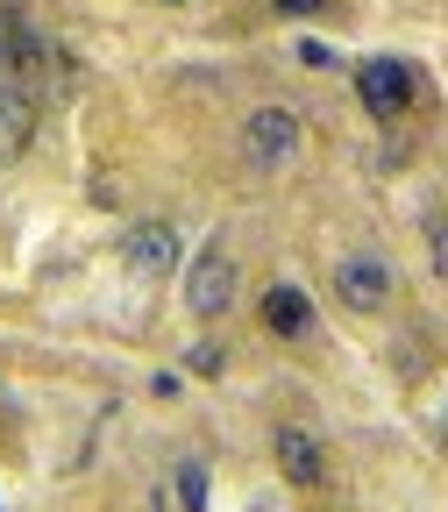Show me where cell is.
I'll list each match as a JSON object with an SVG mask.
<instances>
[{
  "label": "cell",
  "instance_id": "1",
  "mask_svg": "<svg viewBox=\"0 0 448 512\" xmlns=\"http://www.w3.org/2000/svg\"><path fill=\"white\" fill-rule=\"evenodd\" d=\"M0 72L22 79L36 100H50V86H57V50L22 8H0Z\"/></svg>",
  "mask_w": 448,
  "mask_h": 512
},
{
  "label": "cell",
  "instance_id": "2",
  "mask_svg": "<svg viewBox=\"0 0 448 512\" xmlns=\"http://www.w3.org/2000/svg\"><path fill=\"white\" fill-rule=\"evenodd\" d=\"M185 306L200 313V320H221V313L235 306V249H228V235H214V242L185 264Z\"/></svg>",
  "mask_w": 448,
  "mask_h": 512
},
{
  "label": "cell",
  "instance_id": "3",
  "mask_svg": "<svg viewBox=\"0 0 448 512\" xmlns=\"http://www.w3.org/2000/svg\"><path fill=\"white\" fill-rule=\"evenodd\" d=\"M299 143H306V121H299L292 107H256V114L242 121V157H249L256 171H285V164L299 157Z\"/></svg>",
  "mask_w": 448,
  "mask_h": 512
},
{
  "label": "cell",
  "instance_id": "4",
  "mask_svg": "<svg viewBox=\"0 0 448 512\" xmlns=\"http://www.w3.org/2000/svg\"><path fill=\"white\" fill-rule=\"evenodd\" d=\"M349 79H356L363 114H370V121H384V128H392V121L413 107V64H399V57H363Z\"/></svg>",
  "mask_w": 448,
  "mask_h": 512
},
{
  "label": "cell",
  "instance_id": "5",
  "mask_svg": "<svg viewBox=\"0 0 448 512\" xmlns=\"http://www.w3.org/2000/svg\"><path fill=\"white\" fill-rule=\"evenodd\" d=\"M392 292H399V278H392V264H384L377 249H356V256H342V264H335V299H342V313H384V306H392Z\"/></svg>",
  "mask_w": 448,
  "mask_h": 512
},
{
  "label": "cell",
  "instance_id": "6",
  "mask_svg": "<svg viewBox=\"0 0 448 512\" xmlns=\"http://www.w3.org/2000/svg\"><path fill=\"white\" fill-rule=\"evenodd\" d=\"M278 470L299 491H328V448H320V434L306 420H285L278 427Z\"/></svg>",
  "mask_w": 448,
  "mask_h": 512
},
{
  "label": "cell",
  "instance_id": "7",
  "mask_svg": "<svg viewBox=\"0 0 448 512\" xmlns=\"http://www.w3.org/2000/svg\"><path fill=\"white\" fill-rule=\"evenodd\" d=\"M36 114H43V100H36L22 79H8V72H0V157H22V150H29V136H36Z\"/></svg>",
  "mask_w": 448,
  "mask_h": 512
},
{
  "label": "cell",
  "instance_id": "8",
  "mask_svg": "<svg viewBox=\"0 0 448 512\" xmlns=\"http://www.w3.org/2000/svg\"><path fill=\"white\" fill-rule=\"evenodd\" d=\"M121 256H128V271H136V278H164L178 264V228H164V221L128 228L121 235Z\"/></svg>",
  "mask_w": 448,
  "mask_h": 512
},
{
  "label": "cell",
  "instance_id": "9",
  "mask_svg": "<svg viewBox=\"0 0 448 512\" xmlns=\"http://www.w3.org/2000/svg\"><path fill=\"white\" fill-rule=\"evenodd\" d=\"M264 328H271L278 342H306V335H313V299H306L299 285H271V292H264Z\"/></svg>",
  "mask_w": 448,
  "mask_h": 512
},
{
  "label": "cell",
  "instance_id": "10",
  "mask_svg": "<svg viewBox=\"0 0 448 512\" xmlns=\"http://www.w3.org/2000/svg\"><path fill=\"white\" fill-rule=\"evenodd\" d=\"M171 491H178L185 512H207V505H214V470H207L200 456H185V463H171Z\"/></svg>",
  "mask_w": 448,
  "mask_h": 512
},
{
  "label": "cell",
  "instance_id": "11",
  "mask_svg": "<svg viewBox=\"0 0 448 512\" xmlns=\"http://www.w3.org/2000/svg\"><path fill=\"white\" fill-rule=\"evenodd\" d=\"M427 264H434V278H448V207H427Z\"/></svg>",
  "mask_w": 448,
  "mask_h": 512
},
{
  "label": "cell",
  "instance_id": "12",
  "mask_svg": "<svg viewBox=\"0 0 448 512\" xmlns=\"http://www.w3.org/2000/svg\"><path fill=\"white\" fill-rule=\"evenodd\" d=\"M278 8H285V15H313V8H320V0H278Z\"/></svg>",
  "mask_w": 448,
  "mask_h": 512
},
{
  "label": "cell",
  "instance_id": "13",
  "mask_svg": "<svg viewBox=\"0 0 448 512\" xmlns=\"http://www.w3.org/2000/svg\"><path fill=\"white\" fill-rule=\"evenodd\" d=\"M164 8H185V0H164Z\"/></svg>",
  "mask_w": 448,
  "mask_h": 512
}]
</instances>
